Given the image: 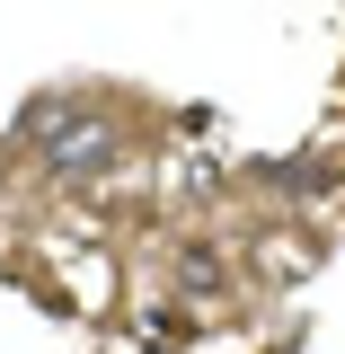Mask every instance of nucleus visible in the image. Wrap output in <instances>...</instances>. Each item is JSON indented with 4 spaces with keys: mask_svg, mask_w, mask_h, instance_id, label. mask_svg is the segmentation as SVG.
Listing matches in <instances>:
<instances>
[{
    "mask_svg": "<svg viewBox=\"0 0 345 354\" xmlns=\"http://www.w3.org/2000/svg\"><path fill=\"white\" fill-rule=\"evenodd\" d=\"M27 133L44 142L53 177H97L106 160H115V124H106V115H88V106H36Z\"/></svg>",
    "mask_w": 345,
    "mask_h": 354,
    "instance_id": "obj_1",
    "label": "nucleus"
}]
</instances>
